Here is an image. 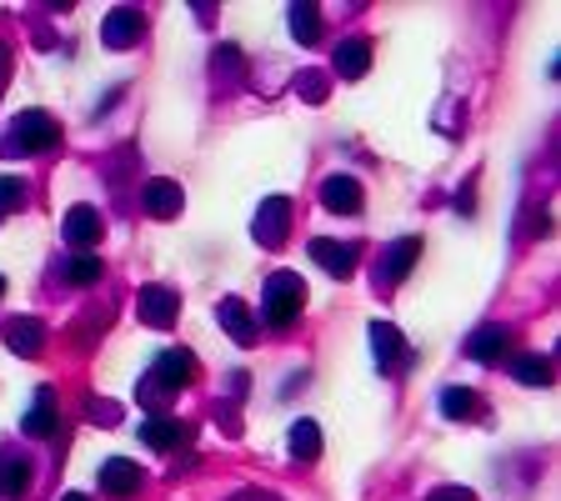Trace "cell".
<instances>
[{"label": "cell", "mask_w": 561, "mask_h": 501, "mask_svg": "<svg viewBox=\"0 0 561 501\" xmlns=\"http://www.w3.org/2000/svg\"><path fill=\"white\" fill-rule=\"evenodd\" d=\"M196 376V357L186 351V346H170V351H161L156 357V371H145L141 376V407H170V396L181 391L186 382Z\"/></svg>", "instance_id": "cell-1"}, {"label": "cell", "mask_w": 561, "mask_h": 501, "mask_svg": "<svg viewBox=\"0 0 561 501\" xmlns=\"http://www.w3.org/2000/svg\"><path fill=\"white\" fill-rule=\"evenodd\" d=\"M306 311V281L291 277V271H276L271 281H266V296H262V317L271 321L276 331L296 326V317Z\"/></svg>", "instance_id": "cell-2"}, {"label": "cell", "mask_w": 561, "mask_h": 501, "mask_svg": "<svg viewBox=\"0 0 561 501\" xmlns=\"http://www.w3.org/2000/svg\"><path fill=\"white\" fill-rule=\"evenodd\" d=\"M61 145V120L46 111H21L5 136V156H36V151H55Z\"/></svg>", "instance_id": "cell-3"}, {"label": "cell", "mask_w": 561, "mask_h": 501, "mask_svg": "<svg viewBox=\"0 0 561 501\" xmlns=\"http://www.w3.org/2000/svg\"><path fill=\"white\" fill-rule=\"evenodd\" d=\"M371 351H377V371L381 376H396V371L411 367V346L392 321H371Z\"/></svg>", "instance_id": "cell-4"}, {"label": "cell", "mask_w": 561, "mask_h": 501, "mask_svg": "<svg viewBox=\"0 0 561 501\" xmlns=\"http://www.w3.org/2000/svg\"><path fill=\"white\" fill-rule=\"evenodd\" d=\"M136 306H141L145 326H156V331H170L176 326V317H181V296H176L170 286H141Z\"/></svg>", "instance_id": "cell-5"}, {"label": "cell", "mask_w": 561, "mask_h": 501, "mask_svg": "<svg viewBox=\"0 0 561 501\" xmlns=\"http://www.w3.org/2000/svg\"><path fill=\"white\" fill-rule=\"evenodd\" d=\"M311 261L321 266V271H331L336 281H346V277H356V261H361V251H356L352 241L316 236V241H311Z\"/></svg>", "instance_id": "cell-6"}, {"label": "cell", "mask_w": 561, "mask_h": 501, "mask_svg": "<svg viewBox=\"0 0 561 501\" xmlns=\"http://www.w3.org/2000/svg\"><path fill=\"white\" fill-rule=\"evenodd\" d=\"M141 36H145V15L136 5H120V11L105 15V46L111 51H131V46H141Z\"/></svg>", "instance_id": "cell-7"}, {"label": "cell", "mask_w": 561, "mask_h": 501, "mask_svg": "<svg viewBox=\"0 0 561 501\" xmlns=\"http://www.w3.org/2000/svg\"><path fill=\"white\" fill-rule=\"evenodd\" d=\"M141 487H145V472H141L136 462H126V457H116V462H105V466H101V491H105V497L131 501Z\"/></svg>", "instance_id": "cell-8"}, {"label": "cell", "mask_w": 561, "mask_h": 501, "mask_svg": "<svg viewBox=\"0 0 561 501\" xmlns=\"http://www.w3.org/2000/svg\"><path fill=\"white\" fill-rule=\"evenodd\" d=\"M321 206L331 216H356L361 211V181L356 176H327L321 181Z\"/></svg>", "instance_id": "cell-9"}, {"label": "cell", "mask_w": 561, "mask_h": 501, "mask_svg": "<svg viewBox=\"0 0 561 501\" xmlns=\"http://www.w3.org/2000/svg\"><path fill=\"white\" fill-rule=\"evenodd\" d=\"M286 226H291V201L286 196L262 201V211H256V241H262V246H281V241H286Z\"/></svg>", "instance_id": "cell-10"}, {"label": "cell", "mask_w": 561, "mask_h": 501, "mask_svg": "<svg viewBox=\"0 0 561 501\" xmlns=\"http://www.w3.org/2000/svg\"><path fill=\"white\" fill-rule=\"evenodd\" d=\"M501 351H511V331L507 326H476L467 336V357L471 361H482V367H492V361H501Z\"/></svg>", "instance_id": "cell-11"}, {"label": "cell", "mask_w": 561, "mask_h": 501, "mask_svg": "<svg viewBox=\"0 0 561 501\" xmlns=\"http://www.w3.org/2000/svg\"><path fill=\"white\" fill-rule=\"evenodd\" d=\"M101 211L95 206H71L66 211V241H71V251H91L95 241H101Z\"/></svg>", "instance_id": "cell-12"}, {"label": "cell", "mask_w": 561, "mask_h": 501, "mask_svg": "<svg viewBox=\"0 0 561 501\" xmlns=\"http://www.w3.org/2000/svg\"><path fill=\"white\" fill-rule=\"evenodd\" d=\"M55 391L51 386H40L36 391V401H30V411H26V426H21V432L30 436V441H46V436H55Z\"/></svg>", "instance_id": "cell-13"}, {"label": "cell", "mask_w": 561, "mask_h": 501, "mask_svg": "<svg viewBox=\"0 0 561 501\" xmlns=\"http://www.w3.org/2000/svg\"><path fill=\"white\" fill-rule=\"evenodd\" d=\"M216 317H221V331H226V336H235L241 346L256 342V317H251V306H246V301H235V296H226Z\"/></svg>", "instance_id": "cell-14"}, {"label": "cell", "mask_w": 561, "mask_h": 501, "mask_svg": "<svg viewBox=\"0 0 561 501\" xmlns=\"http://www.w3.org/2000/svg\"><path fill=\"white\" fill-rule=\"evenodd\" d=\"M26 487H30V462L15 457V451H0V501L26 497Z\"/></svg>", "instance_id": "cell-15"}, {"label": "cell", "mask_w": 561, "mask_h": 501, "mask_svg": "<svg viewBox=\"0 0 561 501\" xmlns=\"http://www.w3.org/2000/svg\"><path fill=\"white\" fill-rule=\"evenodd\" d=\"M186 432H191V426H181L176 416H151V422L141 426V441L151 451H176L186 441Z\"/></svg>", "instance_id": "cell-16"}, {"label": "cell", "mask_w": 561, "mask_h": 501, "mask_svg": "<svg viewBox=\"0 0 561 501\" xmlns=\"http://www.w3.org/2000/svg\"><path fill=\"white\" fill-rule=\"evenodd\" d=\"M181 206H186V196H181V185H176V181H151V185H145V211H151V216L176 221Z\"/></svg>", "instance_id": "cell-17"}, {"label": "cell", "mask_w": 561, "mask_h": 501, "mask_svg": "<svg viewBox=\"0 0 561 501\" xmlns=\"http://www.w3.org/2000/svg\"><path fill=\"white\" fill-rule=\"evenodd\" d=\"M5 346H11L15 357H36L40 346H46V326H40V321H30V317L11 321V326H5Z\"/></svg>", "instance_id": "cell-18"}, {"label": "cell", "mask_w": 561, "mask_h": 501, "mask_svg": "<svg viewBox=\"0 0 561 501\" xmlns=\"http://www.w3.org/2000/svg\"><path fill=\"white\" fill-rule=\"evenodd\" d=\"M417 256H421V241H417V236L396 241V246L386 251V256H381V271H386V281H406V277H411Z\"/></svg>", "instance_id": "cell-19"}, {"label": "cell", "mask_w": 561, "mask_h": 501, "mask_svg": "<svg viewBox=\"0 0 561 501\" xmlns=\"http://www.w3.org/2000/svg\"><path fill=\"white\" fill-rule=\"evenodd\" d=\"M336 70L346 80H361L366 70H371V46H366V40H341L336 46Z\"/></svg>", "instance_id": "cell-20"}, {"label": "cell", "mask_w": 561, "mask_h": 501, "mask_svg": "<svg viewBox=\"0 0 561 501\" xmlns=\"http://www.w3.org/2000/svg\"><path fill=\"white\" fill-rule=\"evenodd\" d=\"M476 411H482V396L471 391V386H446L442 391V416L467 422V416H476Z\"/></svg>", "instance_id": "cell-21"}, {"label": "cell", "mask_w": 561, "mask_h": 501, "mask_svg": "<svg viewBox=\"0 0 561 501\" xmlns=\"http://www.w3.org/2000/svg\"><path fill=\"white\" fill-rule=\"evenodd\" d=\"M321 447H327V441H321V426H316V422H296V426H291V457H296V462H316Z\"/></svg>", "instance_id": "cell-22"}, {"label": "cell", "mask_w": 561, "mask_h": 501, "mask_svg": "<svg viewBox=\"0 0 561 501\" xmlns=\"http://www.w3.org/2000/svg\"><path fill=\"white\" fill-rule=\"evenodd\" d=\"M511 371H517V382H526V386H551V361L541 357V351H526V357H517L511 361Z\"/></svg>", "instance_id": "cell-23"}, {"label": "cell", "mask_w": 561, "mask_h": 501, "mask_svg": "<svg viewBox=\"0 0 561 501\" xmlns=\"http://www.w3.org/2000/svg\"><path fill=\"white\" fill-rule=\"evenodd\" d=\"M286 21H291V36H296L301 46H316V36H321V11H316V5H291Z\"/></svg>", "instance_id": "cell-24"}, {"label": "cell", "mask_w": 561, "mask_h": 501, "mask_svg": "<svg viewBox=\"0 0 561 501\" xmlns=\"http://www.w3.org/2000/svg\"><path fill=\"white\" fill-rule=\"evenodd\" d=\"M101 256H91V251H80V256H71L66 261V281H76V286H95L101 281Z\"/></svg>", "instance_id": "cell-25"}, {"label": "cell", "mask_w": 561, "mask_h": 501, "mask_svg": "<svg viewBox=\"0 0 561 501\" xmlns=\"http://www.w3.org/2000/svg\"><path fill=\"white\" fill-rule=\"evenodd\" d=\"M21 206H26V181L5 176V181H0V221H5L11 211H21Z\"/></svg>", "instance_id": "cell-26"}, {"label": "cell", "mask_w": 561, "mask_h": 501, "mask_svg": "<svg viewBox=\"0 0 561 501\" xmlns=\"http://www.w3.org/2000/svg\"><path fill=\"white\" fill-rule=\"evenodd\" d=\"M426 501H476V491L471 487H436Z\"/></svg>", "instance_id": "cell-27"}, {"label": "cell", "mask_w": 561, "mask_h": 501, "mask_svg": "<svg viewBox=\"0 0 561 501\" xmlns=\"http://www.w3.org/2000/svg\"><path fill=\"white\" fill-rule=\"evenodd\" d=\"M301 95H306V101H321V95H327V86H321V80H301Z\"/></svg>", "instance_id": "cell-28"}, {"label": "cell", "mask_w": 561, "mask_h": 501, "mask_svg": "<svg viewBox=\"0 0 561 501\" xmlns=\"http://www.w3.org/2000/svg\"><path fill=\"white\" fill-rule=\"evenodd\" d=\"M471 191H476V181L461 185V196H457V211H461V216H471Z\"/></svg>", "instance_id": "cell-29"}, {"label": "cell", "mask_w": 561, "mask_h": 501, "mask_svg": "<svg viewBox=\"0 0 561 501\" xmlns=\"http://www.w3.org/2000/svg\"><path fill=\"white\" fill-rule=\"evenodd\" d=\"M61 501H91V497H86V491H66V497H61Z\"/></svg>", "instance_id": "cell-30"}, {"label": "cell", "mask_w": 561, "mask_h": 501, "mask_svg": "<svg viewBox=\"0 0 561 501\" xmlns=\"http://www.w3.org/2000/svg\"><path fill=\"white\" fill-rule=\"evenodd\" d=\"M0 296H5V277H0Z\"/></svg>", "instance_id": "cell-31"}]
</instances>
